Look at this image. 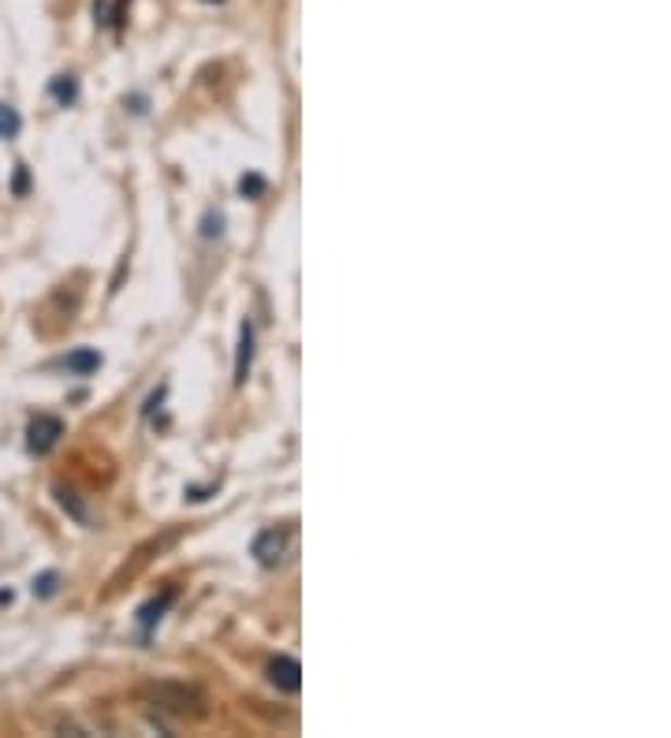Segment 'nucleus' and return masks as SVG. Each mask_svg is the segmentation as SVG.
Segmentation results:
<instances>
[{"instance_id": "obj_1", "label": "nucleus", "mask_w": 671, "mask_h": 738, "mask_svg": "<svg viewBox=\"0 0 671 738\" xmlns=\"http://www.w3.org/2000/svg\"><path fill=\"white\" fill-rule=\"evenodd\" d=\"M60 437H64V422L52 418V414H38V418H30V425H26V448H30L34 455L52 451Z\"/></svg>"}, {"instance_id": "obj_2", "label": "nucleus", "mask_w": 671, "mask_h": 738, "mask_svg": "<svg viewBox=\"0 0 671 738\" xmlns=\"http://www.w3.org/2000/svg\"><path fill=\"white\" fill-rule=\"evenodd\" d=\"M287 552V529L284 526H269L250 541V555L261 563V567H276Z\"/></svg>"}, {"instance_id": "obj_3", "label": "nucleus", "mask_w": 671, "mask_h": 738, "mask_svg": "<svg viewBox=\"0 0 671 738\" xmlns=\"http://www.w3.org/2000/svg\"><path fill=\"white\" fill-rule=\"evenodd\" d=\"M269 683L276 686V690L284 693H299L302 690V667L295 656H276L273 664H269Z\"/></svg>"}, {"instance_id": "obj_4", "label": "nucleus", "mask_w": 671, "mask_h": 738, "mask_svg": "<svg viewBox=\"0 0 671 738\" xmlns=\"http://www.w3.org/2000/svg\"><path fill=\"white\" fill-rule=\"evenodd\" d=\"M250 362H254V321L247 317L239 325V351H235V385H247Z\"/></svg>"}, {"instance_id": "obj_5", "label": "nucleus", "mask_w": 671, "mask_h": 738, "mask_svg": "<svg viewBox=\"0 0 671 738\" xmlns=\"http://www.w3.org/2000/svg\"><path fill=\"white\" fill-rule=\"evenodd\" d=\"M64 370L75 373V377H90L94 370H101V351H94V347H78L64 359Z\"/></svg>"}, {"instance_id": "obj_6", "label": "nucleus", "mask_w": 671, "mask_h": 738, "mask_svg": "<svg viewBox=\"0 0 671 738\" xmlns=\"http://www.w3.org/2000/svg\"><path fill=\"white\" fill-rule=\"evenodd\" d=\"M172 601H176V589H164L161 593V601H150L138 612V627H142V634H150L153 623H161V615H164V608H169Z\"/></svg>"}, {"instance_id": "obj_7", "label": "nucleus", "mask_w": 671, "mask_h": 738, "mask_svg": "<svg viewBox=\"0 0 671 738\" xmlns=\"http://www.w3.org/2000/svg\"><path fill=\"white\" fill-rule=\"evenodd\" d=\"M49 93H52V101H57V105H75L78 101V79L75 75H57V79L49 83Z\"/></svg>"}, {"instance_id": "obj_8", "label": "nucleus", "mask_w": 671, "mask_h": 738, "mask_svg": "<svg viewBox=\"0 0 671 738\" xmlns=\"http://www.w3.org/2000/svg\"><path fill=\"white\" fill-rule=\"evenodd\" d=\"M57 500H60V508H64L67 515L75 518V523H83V526L90 523V511H86L83 503H78V497H75V492H67V489H57Z\"/></svg>"}, {"instance_id": "obj_9", "label": "nucleus", "mask_w": 671, "mask_h": 738, "mask_svg": "<svg viewBox=\"0 0 671 738\" xmlns=\"http://www.w3.org/2000/svg\"><path fill=\"white\" fill-rule=\"evenodd\" d=\"M23 132V120L12 105H0V138H15Z\"/></svg>"}, {"instance_id": "obj_10", "label": "nucleus", "mask_w": 671, "mask_h": 738, "mask_svg": "<svg viewBox=\"0 0 671 738\" xmlns=\"http://www.w3.org/2000/svg\"><path fill=\"white\" fill-rule=\"evenodd\" d=\"M269 190V179L258 176V172H247V176L239 179V195L243 198H261Z\"/></svg>"}, {"instance_id": "obj_11", "label": "nucleus", "mask_w": 671, "mask_h": 738, "mask_svg": "<svg viewBox=\"0 0 671 738\" xmlns=\"http://www.w3.org/2000/svg\"><path fill=\"white\" fill-rule=\"evenodd\" d=\"M60 589V575L57 571H46L41 578H34V597H52Z\"/></svg>"}, {"instance_id": "obj_12", "label": "nucleus", "mask_w": 671, "mask_h": 738, "mask_svg": "<svg viewBox=\"0 0 671 738\" xmlns=\"http://www.w3.org/2000/svg\"><path fill=\"white\" fill-rule=\"evenodd\" d=\"M15 195H26V168L20 164V172H15Z\"/></svg>"}]
</instances>
